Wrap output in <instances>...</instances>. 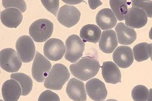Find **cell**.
<instances>
[{
    "mask_svg": "<svg viewBox=\"0 0 152 101\" xmlns=\"http://www.w3.org/2000/svg\"><path fill=\"white\" fill-rule=\"evenodd\" d=\"M101 29L94 24H87L82 28L80 31V37L83 42L97 43L102 35Z\"/></svg>",
    "mask_w": 152,
    "mask_h": 101,
    "instance_id": "obj_20",
    "label": "cell"
},
{
    "mask_svg": "<svg viewBox=\"0 0 152 101\" xmlns=\"http://www.w3.org/2000/svg\"><path fill=\"white\" fill-rule=\"evenodd\" d=\"M149 38L152 40V27L151 28V30H150V31H149Z\"/></svg>",
    "mask_w": 152,
    "mask_h": 101,
    "instance_id": "obj_33",
    "label": "cell"
},
{
    "mask_svg": "<svg viewBox=\"0 0 152 101\" xmlns=\"http://www.w3.org/2000/svg\"><path fill=\"white\" fill-rule=\"evenodd\" d=\"M2 5L6 9L9 8H14L18 9L22 12H24L27 10V5L24 1H10V0H3Z\"/></svg>",
    "mask_w": 152,
    "mask_h": 101,
    "instance_id": "obj_26",
    "label": "cell"
},
{
    "mask_svg": "<svg viewBox=\"0 0 152 101\" xmlns=\"http://www.w3.org/2000/svg\"><path fill=\"white\" fill-rule=\"evenodd\" d=\"M117 101V100H114V99H109V100H107V101Z\"/></svg>",
    "mask_w": 152,
    "mask_h": 101,
    "instance_id": "obj_34",
    "label": "cell"
},
{
    "mask_svg": "<svg viewBox=\"0 0 152 101\" xmlns=\"http://www.w3.org/2000/svg\"><path fill=\"white\" fill-rule=\"evenodd\" d=\"M41 2L47 10L52 13L54 16L57 15L59 7V0H41Z\"/></svg>",
    "mask_w": 152,
    "mask_h": 101,
    "instance_id": "obj_27",
    "label": "cell"
},
{
    "mask_svg": "<svg viewBox=\"0 0 152 101\" xmlns=\"http://www.w3.org/2000/svg\"><path fill=\"white\" fill-rule=\"evenodd\" d=\"M23 16L22 12L18 9L9 8L2 11L1 13V21L8 28H16L22 22Z\"/></svg>",
    "mask_w": 152,
    "mask_h": 101,
    "instance_id": "obj_14",
    "label": "cell"
},
{
    "mask_svg": "<svg viewBox=\"0 0 152 101\" xmlns=\"http://www.w3.org/2000/svg\"><path fill=\"white\" fill-rule=\"evenodd\" d=\"M115 29L117 35L118 41L121 44L130 45L136 40L137 35L135 31L127 27L124 23H119L116 25Z\"/></svg>",
    "mask_w": 152,
    "mask_h": 101,
    "instance_id": "obj_19",
    "label": "cell"
},
{
    "mask_svg": "<svg viewBox=\"0 0 152 101\" xmlns=\"http://www.w3.org/2000/svg\"><path fill=\"white\" fill-rule=\"evenodd\" d=\"M80 17L81 12L76 7L65 5L60 7L57 20L65 27L71 28L78 23Z\"/></svg>",
    "mask_w": 152,
    "mask_h": 101,
    "instance_id": "obj_8",
    "label": "cell"
},
{
    "mask_svg": "<svg viewBox=\"0 0 152 101\" xmlns=\"http://www.w3.org/2000/svg\"><path fill=\"white\" fill-rule=\"evenodd\" d=\"M38 101H60L59 96L52 91L43 92L39 97Z\"/></svg>",
    "mask_w": 152,
    "mask_h": 101,
    "instance_id": "obj_28",
    "label": "cell"
},
{
    "mask_svg": "<svg viewBox=\"0 0 152 101\" xmlns=\"http://www.w3.org/2000/svg\"><path fill=\"white\" fill-rule=\"evenodd\" d=\"M147 101H152V88L149 90V97H148Z\"/></svg>",
    "mask_w": 152,
    "mask_h": 101,
    "instance_id": "obj_31",
    "label": "cell"
},
{
    "mask_svg": "<svg viewBox=\"0 0 152 101\" xmlns=\"http://www.w3.org/2000/svg\"><path fill=\"white\" fill-rule=\"evenodd\" d=\"M125 19L127 27L139 29L147 24L148 16L142 10L132 7L128 9Z\"/></svg>",
    "mask_w": 152,
    "mask_h": 101,
    "instance_id": "obj_11",
    "label": "cell"
},
{
    "mask_svg": "<svg viewBox=\"0 0 152 101\" xmlns=\"http://www.w3.org/2000/svg\"><path fill=\"white\" fill-rule=\"evenodd\" d=\"M149 91L144 85L135 86L131 92V97L134 101H147Z\"/></svg>",
    "mask_w": 152,
    "mask_h": 101,
    "instance_id": "obj_24",
    "label": "cell"
},
{
    "mask_svg": "<svg viewBox=\"0 0 152 101\" xmlns=\"http://www.w3.org/2000/svg\"><path fill=\"white\" fill-rule=\"evenodd\" d=\"M100 68L98 60L91 57H84L76 64H72L69 69L72 74L82 81L92 79L98 74Z\"/></svg>",
    "mask_w": 152,
    "mask_h": 101,
    "instance_id": "obj_1",
    "label": "cell"
},
{
    "mask_svg": "<svg viewBox=\"0 0 152 101\" xmlns=\"http://www.w3.org/2000/svg\"><path fill=\"white\" fill-rule=\"evenodd\" d=\"M110 6L115 16L119 21L125 19L128 11V2L126 0H110Z\"/></svg>",
    "mask_w": 152,
    "mask_h": 101,
    "instance_id": "obj_22",
    "label": "cell"
},
{
    "mask_svg": "<svg viewBox=\"0 0 152 101\" xmlns=\"http://www.w3.org/2000/svg\"><path fill=\"white\" fill-rule=\"evenodd\" d=\"M65 51L64 42L59 39L51 38L44 44V55L50 61L60 60L64 56Z\"/></svg>",
    "mask_w": 152,
    "mask_h": 101,
    "instance_id": "obj_9",
    "label": "cell"
},
{
    "mask_svg": "<svg viewBox=\"0 0 152 101\" xmlns=\"http://www.w3.org/2000/svg\"><path fill=\"white\" fill-rule=\"evenodd\" d=\"M11 79L16 80L22 88V96L28 95L32 91L33 81L32 79L27 75L22 73H16L10 75Z\"/></svg>",
    "mask_w": 152,
    "mask_h": 101,
    "instance_id": "obj_21",
    "label": "cell"
},
{
    "mask_svg": "<svg viewBox=\"0 0 152 101\" xmlns=\"http://www.w3.org/2000/svg\"><path fill=\"white\" fill-rule=\"evenodd\" d=\"M53 23L48 19H40L34 21L29 29V33L36 42L42 43L47 41L53 33Z\"/></svg>",
    "mask_w": 152,
    "mask_h": 101,
    "instance_id": "obj_3",
    "label": "cell"
},
{
    "mask_svg": "<svg viewBox=\"0 0 152 101\" xmlns=\"http://www.w3.org/2000/svg\"><path fill=\"white\" fill-rule=\"evenodd\" d=\"M113 59L115 64L121 68H127L134 62V54L131 48L128 46H119L113 53Z\"/></svg>",
    "mask_w": 152,
    "mask_h": 101,
    "instance_id": "obj_12",
    "label": "cell"
},
{
    "mask_svg": "<svg viewBox=\"0 0 152 101\" xmlns=\"http://www.w3.org/2000/svg\"><path fill=\"white\" fill-rule=\"evenodd\" d=\"M151 44V50H150V57L152 61V43L150 44Z\"/></svg>",
    "mask_w": 152,
    "mask_h": 101,
    "instance_id": "obj_32",
    "label": "cell"
},
{
    "mask_svg": "<svg viewBox=\"0 0 152 101\" xmlns=\"http://www.w3.org/2000/svg\"><path fill=\"white\" fill-rule=\"evenodd\" d=\"M88 4L90 6V7L92 9H96L99 6L102 5V2L100 1H93V0H89L88 1Z\"/></svg>",
    "mask_w": 152,
    "mask_h": 101,
    "instance_id": "obj_29",
    "label": "cell"
},
{
    "mask_svg": "<svg viewBox=\"0 0 152 101\" xmlns=\"http://www.w3.org/2000/svg\"><path fill=\"white\" fill-rule=\"evenodd\" d=\"M132 7H136L144 11L147 16L152 17V1H131Z\"/></svg>",
    "mask_w": 152,
    "mask_h": 101,
    "instance_id": "obj_25",
    "label": "cell"
},
{
    "mask_svg": "<svg viewBox=\"0 0 152 101\" xmlns=\"http://www.w3.org/2000/svg\"><path fill=\"white\" fill-rule=\"evenodd\" d=\"M16 51L23 62L28 63L34 59L36 47L32 39L28 36L19 38L16 42Z\"/></svg>",
    "mask_w": 152,
    "mask_h": 101,
    "instance_id": "obj_7",
    "label": "cell"
},
{
    "mask_svg": "<svg viewBox=\"0 0 152 101\" xmlns=\"http://www.w3.org/2000/svg\"><path fill=\"white\" fill-rule=\"evenodd\" d=\"M100 49L105 53H111L118 46L116 33L113 30L103 31L99 41Z\"/></svg>",
    "mask_w": 152,
    "mask_h": 101,
    "instance_id": "obj_18",
    "label": "cell"
},
{
    "mask_svg": "<svg viewBox=\"0 0 152 101\" xmlns=\"http://www.w3.org/2000/svg\"><path fill=\"white\" fill-rule=\"evenodd\" d=\"M102 75L107 83L115 84L121 83V73L120 69L118 66L112 61L103 62Z\"/></svg>",
    "mask_w": 152,
    "mask_h": 101,
    "instance_id": "obj_17",
    "label": "cell"
},
{
    "mask_svg": "<svg viewBox=\"0 0 152 101\" xmlns=\"http://www.w3.org/2000/svg\"><path fill=\"white\" fill-rule=\"evenodd\" d=\"M51 64L42 54L36 52L32 68L33 78L37 82L43 83L51 69Z\"/></svg>",
    "mask_w": 152,
    "mask_h": 101,
    "instance_id": "obj_6",
    "label": "cell"
},
{
    "mask_svg": "<svg viewBox=\"0 0 152 101\" xmlns=\"http://www.w3.org/2000/svg\"><path fill=\"white\" fill-rule=\"evenodd\" d=\"M96 22L101 29L107 31L116 25L117 19L111 9L105 8L98 12L96 16Z\"/></svg>",
    "mask_w": 152,
    "mask_h": 101,
    "instance_id": "obj_16",
    "label": "cell"
},
{
    "mask_svg": "<svg viewBox=\"0 0 152 101\" xmlns=\"http://www.w3.org/2000/svg\"><path fill=\"white\" fill-rule=\"evenodd\" d=\"M86 89L88 96L94 101H104L108 95L105 84L98 78L88 81L86 84Z\"/></svg>",
    "mask_w": 152,
    "mask_h": 101,
    "instance_id": "obj_10",
    "label": "cell"
},
{
    "mask_svg": "<svg viewBox=\"0 0 152 101\" xmlns=\"http://www.w3.org/2000/svg\"><path fill=\"white\" fill-rule=\"evenodd\" d=\"M85 48V43L81 38L77 35H71L65 42V59L72 63H76L82 56Z\"/></svg>",
    "mask_w": 152,
    "mask_h": 101,
    "instance_id": "obj_4",
    "label": "cell"
},
{
    "mask_svg": "<svg viewBox=\"0 0 152 101\" xmlns=\"http://www.w3.org/2000/svg\"><path fill=\"white\" fill-rule=\"evenodd\" d=\"M63 2H65L66 4H73V5H75V4H80L82 2H83V1H69V0H63Z\"/></svg>",
    "mask_w": 152,
    "mask_h": 101,
    "instance_id": "obj_30",
    "label": "cell"
},
{
    "mask_svg": "<svg viewBox=\"0 0 152 101\" xmlns=\"http://www.w3.org/2000/svg\"><path fill=\"white\" fill-rule=\"evenodd\" d=\"M1 68L9 73L18 71L22 67V61L12 48H5L0 52Z\"/></svg>",
    "mask_w": 152,
    "mask_h": 101,
    "instance_id": "obj_5",
    "label": "cell"
},
{
    "mask_svg": "<svg viewBox=\"0 0 152 101\" xmlns=\"http://www.w3.org/2000/svg\"><path fill=\"white\" fill-rule=\"evenodd\" d=\"M69 78V71L65 65L55 64L45 80L44 86L51 90H61Z\"/></svg>",
    "mask_w": 152,
    "mask_h": 101,
    "instance_id": "obj_2",
    "label": "cell"
},
{
    "mask_svg": "<svg viewBox=\"0 0 152 101\" xmlns=\"http://www.w3.org/2000/svg\"><path fill=\"white\" fill-rule=\"evenodd\" d=\"M151 44L148 43H139L133 48L134 59L137 62L145 61L150 57Z\"/></svg>",
    "mask_w": 152,
    "mask_h": 101,
    "instance_id": "obj_23",
    "label": "cell"
},
{
    "mask_svg": "<svg viewBox=\"0 0 152 101\" xmlns=\"http://www.w3.org/2000/svg\"><path fill=\"white\" fill-rule=\"evenodd\" d=\"M3 101V100H1V101Z\"/></svg>",
    "mask_w": 152,
    "mask_h": 101,
    "instance_id": "obj_35",
    "label": "cell"
},
{
    "mask_svg": "<svg viewBox=\"0 0 152 101\" xmlns=\"http://www.w3.org/2000/svg\"><path fill=\"white\" fill-rule=\"evenodd\" d=\"M2 95L4 101H18L22 95V88L16 80H7L2 87Z\"/></svg>",
    "mask_w": 152,
    "mask_h": 101,
    "instance_id": "obj_15",
    "label": "cell"
},
{
    "mask_svg": "<svg viewBox=\"0 0 152 101\" xmlns=\"http://www.w3.org/2000/svg\"><path fill=\"white\" fill-rule=\"evenodd\" d=\"M68 96L74 101H86V92L84 83L76 78H72L68 83L66 88Z\"/></svg>",
    "mask_w": 152,
    "mask_h": 101,
    "instance_id": "obj_13",
    "label": "cell"
}]
</instances>
